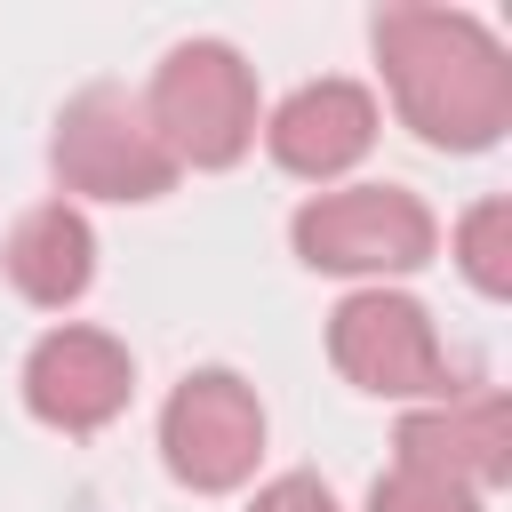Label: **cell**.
Instances as JSON below:
<instances>
[{"instance_id":"1","label":"cell","mask_w":512,"mask_h":512,"mask_svg":"<svg viewBox=\"0 0 512 512\" xmlns=\"http://www.w3.org/2000/svg\"><path fill=\"white\" fill-rule=\"evenodd\" d=\"M368 40L400 128L432 152H488L512 128V56L472 8H384Z\"/></svg>"},{"instance_id":"2","label":"cell","mask_w":512,"mask_h":512,"mask_svg":"<svg viewBox=\"0 0 512 512\" xmlns=\"http://www.w3.org/2000/svg\"><path fill=\"white\" fill-rule=\"evenodd\" d=\"M176 168H232L256 144V72L232 40H176L144 88Z\"/></svg>"},{"instance_id":"3","label":"cell","mask_w":512,"mask_h":512,"mask_svg":"<svg viewBox=\"0 0 512 512\" xmlns=\"http://www.w3.org/2000/svg\"><path fill=\"white\" fill-rule=\"evenodd\" d=\"M288 240L312 272H344V280H400L416 264H432L440 224L408 184H344V192H312L288 216Z\"/></svg>"},{"instance_id":"4","label":"cell","mask_w":512,"mask_h":512,"mask_svg":"<svg viewBox=\"0 0 512 512\" xmlns=\"http://www.w3.org/2000/svg\"><path fill=\"white\" fill-rule=\"evenodd\" d=\"M48 168L64 192L80 200H160L176 184V160L144 112L136 88H80L64 112H56V136H48Z\"/></svg>"},{"instance_id":"5","label":"cell","mask_w":512,"mask_h":512,"mask_svg":"<svg viewBox=\"0 0 512 512\" xmlns=\"http://www.w3.org/2000/svg\"><path fill=\"white\" fill-rule=\"evenodd\" d=\"M328 360L368 400H440V392H456L448 352L432 336V312L400 288H352L328 312Z\"/></svg>"},{"instance_id":"6","label":"cell","mask_w":512,"mask_h":512,"mask_svg":"<svg viewBox=\"0 0 512 512\" xmlns=\"http://www.w3.org/2000/svg\"><path fill=\"white\" fill-rule=\"evenodd\" d=\"M264 456V400L232 368H192L160 408V464L192 496H224Z\"/></svg>"},{"instance_id":"7","label":"cell","mask_w":512,"mask_h":512,"mask_svg":"<svg viewBox=\"0 0 512 512\" xmlns=\"http://www.w3.org/2000/svg\"><path fill=\"white\" fill-rule=\"evenodd\" d=\"M128 392H136V360L104 328L64 320L24 352V408L48 432H104L128 408Z\"/></svg>"},{"instance_id":"8","label":"cell","mask_w":512,"mask_h":512,"mask_svg":"<svg viewBox=\"0 0 512 512\" xmlns=\"http://www.w3.org/2000/svg\"><path fill=\"white\" fill-rule=\"evenodd\" d=\"M392 464H424L440 480H464L472 496L504 488L512 480V408L496 384H464V392H440L424 408L400 416L392 432Z\"/></svg>"},{"instance_id":"9","label":"cell","mask_w":512,"mask_h":512,"mask_svg":"<svg viewBox=\"0 0 512 512\" xmlns=\"http://www.w3.org/2000/svg\"><path fill=\"white\" fill-rule=\"evenodd\" d=\"M264 144H272V160H280L288 176L328 184V176H344L352 160H368V144H376V96H368L360 80H336V72H328V80H304L296 96L272 104Z\"/></svg>"},{"instance_id":"10","label":"cell","mask_w":512,"mask_h":512,"mask_svg":"<svg viewBox=\"0 0 512 512\" xmlns=\"http://www.w3.org/2000/svg\"><path fill=\"white\" fill-rule=\"evenodd\" d=\"M0 264H8V288H16L24 304L64 312V304H80L88 280H96V224H88L72 200H40V208L16 216Z\"/></svg>"},{"instance_id":"11","label":"cell","mask_w":512,"mask_h":512,"mask_svg":"<svg viewBox=\"0 0 512 512\" xmlns=\"http://www.w3.org/2000/svg\"><path fill=\"white\" fill-rule=\"evenodd\" d=\"M456 272L480 296H512V200H472L456 216Z\"/></svg>"},{"instance_id":"12","label":"cell","mask_w":512,"mask_h":512,"mask_svg":"<svg viewBox=\"0 0 512 512\" xmlns=\"http://www.w3.org/2000/svg\"><path fill=\"white\" fill-rule=\"evenodd\" d=\"M368 512H488V496H472L464 480H440L424 464H384L368 488Z\"/></svg>"},{"instance_id":"13","label":"cell","mask_w":512,"mask_h":512,"mask_svg":"<svg viewBox=\"0 0 512 512\" xmlns=\"http://www.w3.org/2000/svg\"><path fill=\"white\" fill-rule=\"evenodd\" d=\"M248 512H344L336 504V488L328 480H312V472H280V480H264L256 488V504Z\"/></svg>"}]
</instances>
